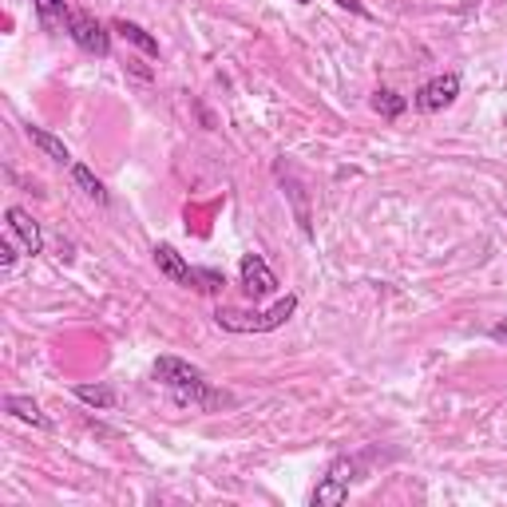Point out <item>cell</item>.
Returning a JSON list of instances; mask_svg holds the SVG:
<instances>
[{
    "instance_id": "cell-4",
    "label": "cell",
    "mask_w": 507,
    "mask_h": 507,
    "mask_svg": "<svg viewBox=\"0 0 507 507\" xmlns=\"http://www.w3.org/2000/svg\"><path fill=\"white\" fill-rule=\"evenodd\" d=\"M68 36L76 40L80 52H88V56H99V60L112 56V32H107L91 13H72Z\"/></svg>"
},
{
    "instance_id": "cell-1",
    "label": "cell",
    "mask_w": 507,
    "mask_h": 507,
    "mask_svg": "<svg viewBox=\"0 0 507 507\" xmlns=\"http://www.w3.org/2000/svg\"><path fill=\"white\" fill-rule=\"evenodd\" d=\"M155 381H159L179 404H195V409H218V404L230 401L226 393L210 389L202 368L182 361V357H159V361H155Z\"/></svg>"
},
{
    "instance_id": "cell-5",
    "label": "cell",
    "mask_w": 507,
    "mask_h": 507,
    "mask_svg": "<svg viewBox=\"0 0 507 507\" xmlns=\"http://www.w3.org/2000/svg\"><path fill=\"white\" fill-rule=\"evenodd\" d=\"M238 285H242L246 298H270L274 290H278V274L270 270V262H266L262 254H246L242 262H238Z\"/></svg>"
},
{
    "instance_id": "cell-7",
    "label": "cell",
    "mask_w": 507,
    "mask_h": 507,
    "mask_svg": "<svg viewBox=\"0 0 507 507\" xmlns=\"http://www.w3.org/2000/svg\"><path fill=\"white\" fill-rule=\"evenodd\" d=\"M4 223H8V234L24 246V254H44V234H40V223L29 215L24 207H8L4 210Z\"/></svg>"
},
{
    "instance_id": "cell-16",
    "label": "cell",
    "mask_w": 507,
    "mask_h": 507,
    "mask_svg": "<svg viewBox=\"0 0 507 507\" xmlns=\"http://www.w3.org/2000/svg\"><path fill=\"white\" fill-rule=\"evenodd\" d=\"M76 396L91 409H115V389L107 384H76Z\"/></svg>"
},
{
    "instance_id": "cell-15",
    "label": "cell",
    "mask_w": 507,
    "mask_h": 507,
    "mask_svg": "<svg viewBox=\"0 0 507 507\" xmlns=\"http://www.w3.org/2000/svg\"><path fill=\"white\" fill-rule=\"evenodd\" d=\"M72 179H76V187L84 190L88 199H96L99 207H107V190H104V182L91 174V167H84V163H72Z\"/></svg>"
},
{
    "instance_id": "cell-14",
    "label": "cell",
    "mask_w": 507,
    "mask_h": 507,
    "mask_svg": "<svg viewBox=\"0 0 507 507\" xmlns=\"http://www.w3.org/2000/svg\"><path fill=\"white\" fill-rule=\"evenodd\" d=\"M373 112L393 123V119H401L404 112H409V99L396 96L393 88H376V91H373Z\"/></svg>"
},
{
    "instance_id": "cell-11",
    "label": "cell",
    "mask_w": 507,
    "mask_h": 507,
    "mask_svg": "<svg viewBox=\"0 0 507 507\" xmlns=\"http://www.w3.org/2000/svg\"><path fill=\"white\" fill-rule=\"evenodd\" d=\"M24 135H29V143L36 147V151H44L52 163H72V155H68V147H63V139H56L52 131H44V127H24Z\"/></svg>"
},
{
    "instance_id": "cell-18",
    "label": "cell",
    "mask_w": 507,
    "mask_h": 507,
    "mask_svg": "<svg viewBox=\"0 0 507 507\" xmlns=\"http://www.w3.org/2000/svg\"><path fill=\"white\" fill-rule=\"evenodd\" d=\"M0 266H4V270H13V266H16V246H13V234L0 238Z\"/></svg>"
},
{
    "instance_id": "cell-19",
    "label": "cell",
    "mask_w": 507,
    "mask_h": 507,
    "mask_svg": "<svg viewBox=\"0 0 507 507\" xmlns=\"http://www.w3.org/2000/svg\"><path fill=\"white\" fill-rule=\"evenodd\" d=\"M337 4H341V8H349V13H353V16H365V21H368V16H373V13H368V8L361 4V0H337Z\"/></svg>"
},
{
    "instance_id": "cell-22",
    "label": "cell",
    "mask_w": 507,
    "mask_h": 507,
    "mask_svg": "<svg viewBox=\"0 0 507 507\" xmlns=\"http://www.w3.org/2000/svg\"><path fill=\"white\" fill-rule=\"evenodd\" d=\"M298 4H309V0H298Z\"/></svg>"
},
{
    "instance_id": "cell-20",
    "label": "cell",
    "mask_w": 507,
    "mask_h": 507,
    "mask_svg": "<svg viewBox=\"0 0 507 507\" xmlns=\"http://www.w3.org/2000/svg\"><path fill=\"white\" fill-rule=\"evenodd\" d=\"M127 68H131V72H135V76H139V80H151V76H155V72H151V68H143L139 60H127Z\"/></svg>"
},
{
    "instance_id": "cell-13",
    "label": "cell",
    "mask_w": 507,
    "mask_h": 507,
    "mask_svg": "<svg viewBox=\"0 0 507 507\" xmlns=\"http://www.w3.org/2000/svg\"><path fill=\"white\" fill-rule=\"evenodd\" d=\"M112 29H115L119 36H123V40L131 44V48H139L143 56H159V40H155V36L147 32V29H139L135 21H115Z\"/></svg>"
},
{
    "instance_id": "cell-17",
    "label": "cell",
    "mask_w": 507,
    "mask_h": 507,
    "mask_svg": "<svg viewBox=\"0 0 507 507\" xmlns=\"http://www.w3.org/2000/svg\"><path fill=\"white\" fill-rule=\"evenodd\" d=\"M223 285H226V274L223 270H190V290H199V293H223Z\"/></svg>"
},
{
    "instance_id": "cell-2",
    "label": "cell",
    "mask_w": 507,
    "mask_h": 507,
    "mask_svg": "<svg viewBox=\"0 0 507 507\" xmlns=\"http://www.w3.org/2000/svg\"><path fill=\"white\" fill-rule=\"evenodd\" d=\"M298 313V293H285L282 301H274L270 309L262 313H242V309H218L215 321L226 329V334H274L285 321Z\"/></svg>"
},
{
    "instance_id": "cell-9",
    "label": "cell",
    "mask_w": 507,
    "mask_h": 507,
    "mask_svg": "<svg viewBox=\"0 0 507 507\" xmlns=\"http://www.w3.org/2000/svg\"><path fill=\"white\" fill-rule=\"evenodd\" d=\"M151 254H155V266H159L163 278H171L174 285H190V270H195V266H187V258L174 250V246L159 242Z\"/></svg>"
},
{
    "instance_id": "cell-12",
    "label": "cell",
    "mask_w": 507,
    "mask_h": 507,
    "mask_svg": "<svg viewBox=\"0 0 507 507\" xmlns=\"http://www.w3.org/2000/svg\"><path fill=\"white\" fill-rule=\"evenodd\" d=\"M4 412H13L16 420H24V424H36V428H52V420L40 412V404L32 401V396H4Z\"/></svg>"
},
{
    "instance_id": "cell-21",
    "label": "cell",
    "mask_w": 507,
    "mask_h": 507,
    "mask_svg": "<svg viewBox=\"0 0 507 507\" xmlns=\"http://www.w3.org/2000/svg\"><path fill=\"white\" fill-rule=\"evenodd\" d=\"M492 337H500V341H507V317H503V321H495V329H492Z\"/></svg>"
},
{
    "instance_id": "cell-6",
    "label": "cell",
    "mask_w": 507,
    "mask_h": 507,
    "mask_svg": "<svg viewBox=\"0 0 507 507\" xmlns=\"http://www.w3.org/2000/svg\"><path fill=\"white\" fill-rule=\"evenodd\" d=\"M460 99V76L456 72H444V76H432L428 84H424L417 91V107L420 112H428V115H436V112H444V107H452Z\"/></svg>"
},
{
    "instance_id": "cell-10",
    "label": "cell",
    "mask_w": 507,
    "mask_h": 507,
    "mask_svg": "<svg viewBox=\"0 0 507 507\" xmlns=\"http://www.w3.org/2000/svg\"><path fill=\"white\" fill-rule=\"evenodd\" d=\"M32 8H36V16H40L44 32H68V24H72L68 0H32Z\"/></svg>"
},
{
    "instance_id": "cell-3",
    "label": "cell",
    "mask_w": 507,
    "mask_h": 507,
    "mask_svg": "<svg viewBox=\"0 0 507 507\" xmlns=\"http://www.w3.org/2000/svg\"><path fill=\"white\" fill-rule=\"evenodd\" d=\"M353 472H357V464L349 456H337L334 464H329V472L321 476V484L313 487V495H309V503L313 507H341L349 500V484H353Z\"/></svg>"
},
{
    "instance_id": "cell-8",
    "label": "cell",
    "mask_w": 507,
    "mask_h": 507,
    "mask_svg": "<svg viewBox=\"0 0 507 507\" xmlns=\"http://www.w3.org/2000/svg\"><path fill=\"white\" fill-rule=\"evenodd\" d=\"M278 179H282L285 195H290V202H293V215H298V226H301V234H306V238H313V218H309L306 187H301V182H298V174H293L290 167H282V163H278Z\"/></svg>"
}]
</instances>
